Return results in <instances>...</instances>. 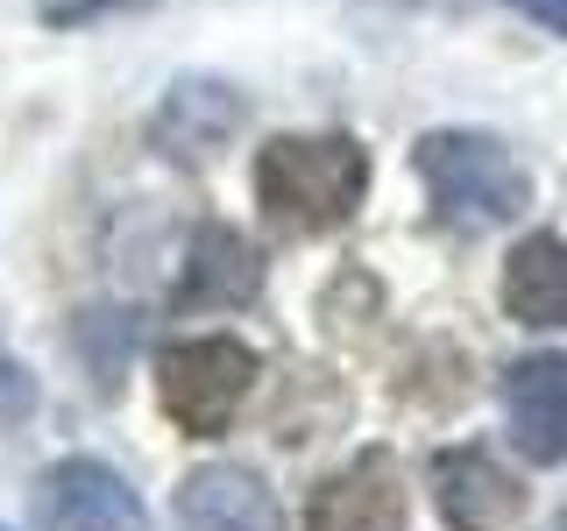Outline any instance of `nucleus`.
<instances>
[{
  "label": "nucleus",
  "instance_id": "1",
  "mask_svg": "<svg viewBox=\"0 0 567 531\" xmlns=\"http://www.w3.org/2000/svg\"><path fill=\"white\" fill-rule=\"evenodd\" d=\"M369 199V149L341 128L270 135L256 149V206L284 235H333Z\"/></svg>",
  "mask_w": 567,
  "mask_h": 531
},
{
  "label": "nucleus",
  "instance_id": "2",
  "mask_svg": "<svg viewBox=\"0 0 567 531\" xmlns=\"http://www.w3.org/2000/svg\"><path fill=\"white\" fill-rule=\"evenodd\" d=\"M412 170L425 177L433 220L454 235L511 227L532 206V170L483 128H433L412 142Z\"/></svg>",
  "mask_w": 567,
  "mask_h": 531
},
{
  "label": "nucleus",
  "instance_id": "3",
  "mask_svg": "<svg viewBox=\"0 0 567 531\" xmlns=\"http://www.w3.org/2000/svg\"><path fill=\"white\" fill-rule=\"evenodd\" d=\"M256 376H262V362L248 341H235V333H192V341H171L156 354V404H164V418L185 439H220L241 418Z\"/></svg>",
  "mask_w": 567,
  "mask_h": 531
},
{
  "label": "nucleus",
  "instance_id": "4",
  "mask_svg": "<svg viewBox=\"0 0 567 531\" xmlns=\"http://www.w3.org/2000/svg\"><path fill=\"white\" fill-rule=\"evenodd\" d=\"M35 524L43 531H156L150 503L135 496V482L100 454H64L35 475L29 496Z\"/></svg>",
  "mask_w": 567,
  "mask_h": 531
},
{
  "label": "nucleus",
  "instance_id": "5",
  "mask_svg": "<svg viewBox=\"0 0 567 531\" xmlns=\"http://www.w3.org/2000/svg\"><path fill=\"white\" fill-rule=\"evenodd\" d=\"M425 482L447 531H511L525 518V482L489 447H440L425 460Z\"/></svg>",
  "mask_w": 567,
  "mask_h": 531
},
{
  "label": "nucleus",
  "instance_id": "6",
  "mask_svg": "<svg viewBox=\"0 0 567 531\" xmlns=\"http://www.w3.org/2000/svg\"><path fill=\"white\" fill-rule=\"evenodd\" d=\"M404 524H412V489L383 447L333 468L306 503V531H404Z\"/></svg>",
  "mask_w": 567,
  "mask_h": 531
},
{
  "label": "nucleus",
  "instance_id": "7",
  "mask_svg": "<svg viewBox=\"0 0 567 531\" xmlns=\"http://www.w3.org/2000/svg\"><path fill=\"white\" fill-rule=\"evenodd\" d=\"M256 298H262V256L248 248V235L227 220H199L185 262H177L171 305L177 312H241Z\"/></svg>",
  "mask_w": 567,
  "mask_h": 531
},
{
  "label": "nucleus",
  "instance_id": "8",
  "mask_svg": "<svg viewBox=\"0 0 567 531\" xmlns=\"http://www.w3.org/2000/svg\"><path fill=\"white\" fill-rule=\"evenodd\" d=\"M504 425L532 468L567 460V354H518L504 368Z\"/></svg>",
  "mask_w": 567,
  "mask_h": 531
},
{
  "label": "nucleus",
  "instance_id": "9",
  "mask_svg": "<svg viewBox=\"0 0 567 531\" xmlns=\"http://www.w3.org/2000/svg\"><path fill=\"white\" fill-rule=\"evenodd\" d=\"M171 518H177V531H284V503L256 468L206 460V468H192L177 482Z\"/></svg>",
  "mask_w": 567,
  "mask_h": 531
},
{
  "label": "nucleus",
  "instance_id": "10",
  "mask_svg": "<svg viewBox=\"0 0 567 531\" xmlns=\"http://www.w3.org/2000/svg\"><path fill=\"white\" fill-rule=\"evenodd\" d=\"M241 121H248V106L227 79H177L150 114V142L171 164H206V156H220L235 142Z\"/></svg>",
  "mask_w": 567,
  "mask_h": 531
},
{
  "label": "nucleus",
  "instance_id": "11",
  "mask_svg": "<svg viewBox=\"0 0 567 531\" xmlns=\"http://www.w3.org/2000/svg\"><path fill=\"white\" fill-rule=\"evenodd\" d=\"M504 319L567 333V235H525L504 256Z\"/></svg>",
  "mask_w": 567,
  "mask_h": 531
},
{
  "label": "nucleus",
  "instance_id": "12",
  "mask_svg": "<svg viewBox=\"0 0 567 531\" xmlns=\"http://www.w3.org/2000/svg\"><path fill=\"white\" fill-rule=\"evenodd\" d=\"M35 404H43V383L29 376V362H14V354L0 347V433L29 425V418H35Z\"/></svg>",
  "mask_w": 567,
  "mask_h": 531
},
{
  "label": "nucleus",
  "instance_id": "13",
  "mask_svg": "<svg viewBox=\"0 0 567 531\" xmlns=\"http://www.w3.org/2000/svg\"><path fill=\"white\" fill-rule=\"evenodd\" d=\"M135 8H150V0H50L43 22H50V29H85V22H106V14H135Z\"/></svg>",
  "mask_w": 567,
  "mask_h": 531
},
{
  "label": "nucleus",
  "instance_id": "14",
  "mask_svg": "<svg viewBox=\"0 0 567 531\" xmlns=\"http://www.w3.org/2000/svg\"><path fill=\"white\" fill-rule=\"evenodd\" d=\"M518 8L532 14L539 29H554V35H567V0H518Z\"/></svg>",
  "mask_w": 567,
  "mask_h": 531
},
{
  "label": "nucleus",
  "instance_id": "15",
  "mask_svg": "<svg viewBox=\"0 0 567 531\" xmlns=\"http://www.w3.org/2000/svg\"><path fill=\"white\" fill-rule=\"evenodd\" d=\"M546 531H567V503H560V510H554V518H546Z\"/></svg>",
  "mask_w": 567,
  "mask_h": 531
}]
</instances>
